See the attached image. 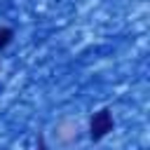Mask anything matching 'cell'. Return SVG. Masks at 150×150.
I'll return each mask as SVG.
<instances>
[{
  "label": "cell",
  "instance_id": "1",
  "mask_svg": "<svg viewBox=\"0 0 150 150\" xmlns=\"http://www.w3.org/2000/svg\"><path fill=\"white\" fill-rule=\"evenodd\" d=\"M110 127H112V120H110L108 110H101V112H96L94 120H91V136H94V138H101V136H105V134L110 131Z\"/></svg>",
  "mask_w": 150,
  "mask_h": 150
}]
</instances>
